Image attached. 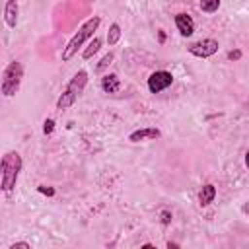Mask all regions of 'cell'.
Returning <instances> with one entry per match:
<instances>
[{"label": "cell", "mask_w": 249, "mask_h": 249, "mask_svg": "<svg viewBox=\"0 0 249 249\" xmlns=\"http://www.w3.org/2000/svg\"><path fill=\"white\" fill-rule=\"evenodd\" d=\"M19 171H21V156L16 152V150H10L2 156L0 160V187L4 193H12L16 183H18V177H19Z\"/></svg>", "instance_id": "6da1fadb"}, {"label": "cell", "mask_w": 249, "mask_h": 249, "mask_svg": "<svg viewBox=\"0 0 249 249\" xmlns=\"http://www.w3.org/2000/svg\"><path fill=\"white\" fill-rule=\"evenodd\" d=\"M99 25H101V18H99V16H93V18H89L88 21H84V23L80 25V29L72 35V39L66 43V47H64V51H62V60L68 62V60L78 53V49H80L88 39L93 37V33L97 31Z\"/></svg>", "instance_id": "7a4b0ae2"}, {"label": "cell", "mask_w": 249, "mask_h": 249, "mask_svg": "<svg viewBox=\"0 0 249 249\" xmlns=\"http://www.w3.org/2000/svg\"><path fill=\"white\" fill-rule=\"evenodd\" d=\"M86 84H88V72H86V70H78V72L72 76V80L66 84V88H64V91L60 93V97L56 99V109H58V111H64V109L72 107V105L76 103V99L82 95Z\"/></svg>", "instance_id": "3957f363"}, {"label": "cell", "mask_w": 249, "mask_h": 249, "mask_svg": "<svg viewBox=\"0 0 249 249\" xmlns=\"http://www.w3.org/2000/svg\"><path fill=\"white\" fill-rule=\"evenodd\" d=\"M21 78H23V68L18 60H12L6 68H4V74H2V82H0V91L2 95L6 97H12L18 93L19 89V84H21Z\"/></svg>", "instance_id": "277c9868"}, {"label": "cell", "mask_w": 249, "mask_h": 249, "mask_svg": "<svg viewBox=\"0 0 249 249\" xmlns=\"http://www.w3.org/2000/svg\"><path fill=\"white\" fill-rule=\"evenodd\" d=\"M218 41L216 39H200V41H196V43H191L189 47H187V51L191 53V54H195V56H198V58H208V56H212V54H216L218 53Z\"/></svg>", "instance_id": "5b68a950"}, {"label": "cell", "mask_w": 249, "mask_h": 249, "mask_svg": "<svg viewBox=\"0 0 249 249\" xmlns=\"http://www.w3.org/2000/svg\"><path fill=\"white\" fill-rule=\"evenodd\" d=\"M171 84H173V74L167 70H156L148 78V89L152 93H160V91L167 89Z\"/></svg>", "instance_id": "8992f818"}, {"label": "cell", "mask_w": 249, "mask_h": 249, "mask_svg": "<svg viewBox=\"0 0 249 249\" xmlns=\"http://www.w3.org/2000/svg\"><path fill=\"white\" fill-rule=\"evenodd\" d=\"M175 25H177V31L183 37H191L195 33V21L189 14H177L175 16Z\"/></svg>", "instance_id": "52a82bcc"}, {"label": "cell", "mask_w": 249, "mask_h": 249, "mask_svg": "<svg viewBox=\"0 0 249 249\" xmlns=\"http://www.w3.org/2000/svg\"><path fill=\"white\" fill-rule=\"evenodd\" d=\"M18 16H19V6L18 0H8L4 6V21L8 27H16L18 25Z\"/></svg>", "instance_id": "ba28073f"}, {"label": "cell", "mask_w": 249, "mask_h": 249, "mask_svg": "<svg viewBox=\"0 0 249 249\" xmlns=\"http://www.w3.org/2000/svg\"><path fill=\"white\" fill-rule=\"evenodd\" d=\"M160 136H161L160 128L150 126V128H138V130L130 132L128 140H130V142H140V140H156V138H160Z\"/></svg>", "instance_id": "9c48e42d"}, {"label": "cell", "mask_w": 249, "mask_h": 249, "mask_svg": "<svg viewBox=\"0 0 249 249\" xmlns=\"http://www.w3.org/2000/svg\"><path fill=\"white\" fill-rule=\"evenodd\" d=\"M119 88H121V80H119L117 74H105L101 78V89L105 93H117Z\"/></svg>", "instance_id": "30bf717a"}, {"label": "cell", "mask_w": 249, "mask_h": 249, "mask_svg": "<svg viewBox=\"0 0 249 249\" xmlns=\"http://www.w3.org/2000/svg\"><path fill=\"white\" fill-rule=\"evenodd\" d=\"M214 196H216V187H214L212 183L202 185V189H200V193H198V200H200V204H202V206H208V204L214 200Z\"/></svg>", "instance_id": "8fae6325"}, {"label": "cell", "mask_w": 249, "mask_h": 249, "mask_svg": "<svg viewBox=\"0 0 249 249\" xmlns=\"http://www.w3.org/2000/svg\"><path fill=\"white\" fill-rule=\"evenodd\" d=\"M99 49H101V39H99V37H93V39H91V41L88 43V47L84 49L82 56H84V58L88 60V58H91V56H93V54H95V53H97Z\"/></svg>", "instance_id": "7c38bea8"}, {"label": "cell", "mask_w": 249, "mask_h": 249, "mask_svg": "<svg viewBox=\"0 0 249 249\" xmlns=\"http://www.w3.org/2000/svg\"><path fill=\"white\" fill-rule=\"evenodd\" d=\"M119 39H121V25L119 23H111L109 31H107V43L113 47V45L119 43Z\"/></svg>", "instance_id": "4fadbf2b"}, {"label": "cell", "mask_w": 249, "mask_h": 249, "mask_svg": "<svg viewBox=\"0 0 249 249\" xmlns=\"http://www.w3.org/2000/svg\"><path fill=\"white\" fill-rule=\"evenodd\" d=\"M198 6H200L202 12H206V14H214V12L220 8V0H200Z\"/></svg>", "instance_id": "5bb4252c"}, {"label": "cell", "mask_w": 249, "mask_h": 249, "mask_svg": "<svg viewBox=\"0 0 249 249\" xmlns=\"http://www.w3.org/2000/svg\"><path fill=\"white\" fill-rule=\"evenodd\" d=\"M111 60H113V53H107V54L101 58V62L97 64V70H103L105 66H109V64H111Z\"/></svg>", "instance_id": "9a60e30c"}, {"label": "cell", "mask_w": 249, "mask_h": 249, "mask_svg": "<svg viewBox=\"0 0 249 249\" xmlns=\"http://www.w3.org/2000/svg\"><path fill=\"white\" fill-rule=\"evenodd\" d=\"M54 130V121L53 119H45V123H43V132L45 134H51Z\"/></svg>", "instance_id": "2e32d148"}, {"label": "cell", "mask_w": 249, "mask_h": 249, "mask_svg": "<svg viewBox=\"0 0 249 249\" xmlns=\"http://www.w3.org/2000/svg\"><path fill=\"white\" fill-rule=\"evenodd\" d=\"M160 218H161V224H163V226H167V224L171 222V218H173V216H171V212H169V210H161Z\"/></svg>", "instance_id": "e0dca14e"}, {"label": "cell", "mask_w": 249, "mask_h": 249, "mask_svg": "<svg viewBox=\"0 0 249 249\" xmlns=\"http://www.w3.org/2000/svg\"><path fill=\"white\" fill-rule=\"evenodd\" d=\"M228 58H230V60H239V58H241V51H239V49L230 51V53H228Z\"/></svg>", "instance_id": "ac0fdd59"}, {"label": "cell", "mask_w": 249, "mask_h": 249, "mask_svg": "<svg viewBox=\"0 0 249 249\" xmlns=\"http://www.w3.org/2000/svg\"><path fill=\"white\" fill-rule=\"evenodd\" d=\"M39 193H43V195H49V196H53L54 195V189H51V187H39Z\"/></svg>", "instance_id": "d6986e66"}, {"label": "cell", "mask_w": 249, "mask_h": 249, "mask_svg": "<svg viewBox=\"0 0 249 249\" xmlns=\"http://www.w3.org/2000/svg\"><path fill=\"white\" fill-rule=\"evenodd\" d=\"M16 247H25V249H29L31 245H29L27 241H16V243H12V245H10V249H16Z\"/></svg>", "instance_id": "ffe728a7"}]
</instances>
